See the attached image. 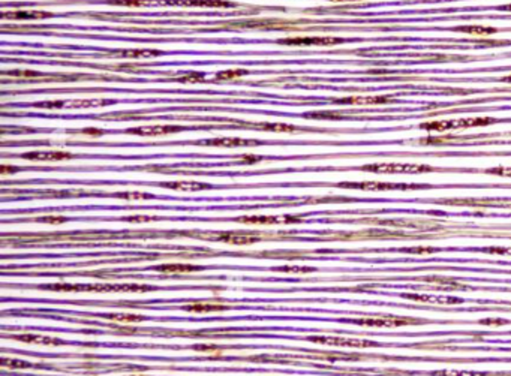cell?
<instances>
[{"label":"cell","instance_id":"6da1fadb","mask_svg":"<svg viewBox=\"0 0 511 376\" xmlns=\"http://www.w3.org/2000/svg\"><path fill=\"white\" fill-rule=\"evenodd\" d=\"M44 289L61 291V292H147L152 291L150 285L138 283H123V285H72V283H56L42 286Z\"/></svg>","mask_w":511,"mask_h":376},{"label":"cell","instance_id":"7a4b0ae2","mask_svg":"<svg viewBox=\"0 0 511 376\" xmlns=\"http://www.w3.org/2000/svg\"><path fill=\"white\" fill-rule=\"evenodd\" d=\"M495 119L490 117H463L456 120H433L427 123H421L420 127L424 130H435V132H445L452 129H466L474 126H487L495 123Z\"/></svg>","mask_w":511,"mask_h":376},{"label":"cell","instance_id":"3957f363","mask_svg":"<svg viewBox=\"0 0 511 376\" xmlns=\"http://www.w3.org/2000/svg\"><path fill=\"white\" fill-rule=\"evenodd\" d=\"M367 173H379V174H420V173H432L436 171L430 165L420 164H372L360 168Z\"/></svg>","mask_w":511,"mask_h":376},{"label":"cell","instance_id":"277c9868","mask_svg":"<svg viewBox=\"0 0 511 376\" xmlns=\"http://www.w3.org/2000/svg\"><path fill=\"white\" fill-rule=\"evenodd\" d=\"M343 322H352L357 325L366 327H402V325H412V324H423V319L408 318V316H390V315H378L372 318H361V319H342Z\"/></svg>","mask_w":511,"mask_h":376},{"label":"cell","instance_id":"5b68a950","mask_svg":"<svg viewBox=\"0 0 511 376\" xmlns=\"http://www.w3.org/2000/svg\"><path fill=\"white\" fill-rule=\"evenodd\" d=\"M307 340L320 345L342 346V348H373L379 346L378 342L363 340V339H346V337H330V336H309Z\"/></svg>","mask_w":511,"mask_h":376},{"label":"cell","instance_id":"8992f818","mask_svg":"<svg viewBox=\"0 0 511 376\" xmlns=\"http://www.w3.org/2000/svg\"><path fill=\"white\" fill-rule=\"evenodd\" d=\"M339 188L361 189V190H408V189L426 188L424 185H412V183H389V182H346L338 183Z\"/></svg>","mask_w":511,"mask_h":376},{"label":"cell","instance_id":"52a82bcc","mask_svg":"<svg viewBox=\"0 0 511 376\" xmlns=\"http://www.w3.org/2000/svg\"><path fill=\"white\" fill-rule=\"evenodd\" d=\"M346 39L343 38H336V36H295V38H285V39H279V44L284 45H336V44H342Z\"/></svg>","mask_w":511,"mask_h":376},{"label":"cell","instance_id":"ba28073f","mask_svg":"<svg viewBox=\"0 0 511 376\" xmlns=\"http://www.w3.org/2000/svg\"><path fill=\"white\" fill-rule=\"evenodd\" d=\"M209 234V233H207ZM209 239L224 242L229 245H252L261 240V237L257 233H210Z\"/></svg>","mask_w":511,"mask_h":376},{"label":"cell","instance_id":"9c48e42d","mask_svg":"<svg viewBox=\"0 0 511 376\" xmlns=\"http://www.w3.org/2000/svg\"><path fill=\"white\" fill-rule=\"evenodd\" d=\"M300 217L297 216H241L235 217V222L241 223H252V225H275V223H294L298 222Z\"/></svg>","mask_w":511,"mask_h":376},{"label":"cell","instance_id":"30bf717a","mask_svg":"<svg viewBox=\"0 0 511 376\" xmlns=\"http://www.w3.org/2000/svg\"><path fill=\"white\" fill-rule=\"evenodd\" d=\"M186 130L183 126H141V127H132L126 129V133L140 135V136H161V135H170L175 132Z\"/></svg>","mask_w":511,"mask_h":376},{"label":"cell","instance_id":"8fae6325","mask_svg":"<svg viewBox=\"0 0 511 376\" xmlns=\"http://www.w3.org/2000/svg\"><path fill=\"white\" fill-rule=\"evenodd\" d=\"M170 5V6H204V8H228L234 6L228 0H155V5Z\"/></svg>","mask_w":511,"mask_h":376},{"label":"cell","instance_id":"7c38bea8","mask_svg":"<svg viewBox=\"0 0 511 376\" xmlns=\"http://www.w3.org/2000/svg\"><path fill=\"white\" fill-rule=\"evenodd\" d=\"M54 14L42 9H24V11H11V12H2L3 20H14V21H23V20H45L51 18Z\"/></svg>","mask_w":511,"mask_h":376},{"label":"cell","instance_id":"4fadbf2b","mask_svg":"<svg viewBox=\"0 0 511 376\" xmlns=\"http://www.w3.org/2000/svg\"><path fill=\"white\" fill-rule=\"evenodd\" d=\"M201 145H210V147H253L260 145L261 142L257 139H243V138H213V139H204L203 142H198Z\"/></svg>","mask_w":511,"mask_h":376},{"label":"cell","instance_id":"5bb4252c","mask_svg":"<svg viewBox=\"0 0 511 376\" xmlns=\"http://www.w3.org/2000/svg\"><path fill=\"white\" fill-rule=\"evenodd\" d=\"M164 51L161 50H114L110 51L108 56L113 59H152L162 56Z\"/></svg>","mask_w":511,"mask_h":376},{"label":"cell","instance_id":"9a60e30c","mask_svg":"<svg viewBox=\"0 0 511 376\" xmlns=\"http://www.w3.org/2000/svg\"><path fill=\"white\" fill-rule=\"evenodd\" d=\"M403 298L420 302V303H432V305H460L462 298L456 297H439V295H427V294H402Z\"/></svg>","mask_w":511,"mask_h":376},{"label":"cell","instance_id":"2e32d148","mask_svg":"<svg viewBox=\"0 0 511 376\" xmlns=\"http://www.w3.org/2000/svg\"><path fill=\"white\" fill-rule=\"evenodd\" d=\"M20 158L27 161H68L74 159L75 155L68 152H30L21 155Z\"/></svg>","mask_w":511,"mask_h":376},{"label":"cell","instance_id":"e0dca14e","mask_svg":"<svg viewBox=\"0 0 511 376\" xmlns=\"http://www.w3.org/2000/svg\"><path fill=\"white\" fill-rule=\"evenodd\" d=\"M392 99L389 96H351V98H341L333 99L335 104H349V105H378V104H387Z\"/></svg>","mask_w":511,"mask_h":376},{"label":"cell","instance_id":"ac0fdd59","mask_svg":"<svg viewBox=\"0 0 511 376\" xmlns=\"http://www.w3.org/2000/svg\"><path fill=\"white\" fill-rule=\"evenodd\" d=\"M159 186L174 189V190H181V192H198V190L212 188L210 185L200 183V182H164V183H159Z\"/></svg>","mask_w":511,"mask_h":376},{"label":"cell","instance_id":"d6986e66","mask_svg":"<svg viewBox=\"0 0 511 376\" xmlns=\"http://www.w3.org/2000/svg\"><path fill=\"white\" fill-rule=\"evenodd\" d=\"M14 339L24 342V343H39V345H61V343H65L63 340L56 339V337L41 336V334H29V333L17 334V336H14Z\"/></svg>","mask_w":511,"mask_h":376},{"label":"cell","instance_id":"ffe728a7","mask_svg":"<svg viewBox=\"0 0 511 376\" xmlns=\"http://www.w3.org/2000/svg\"><path fill=\"white\" fill-rule=\"evenodd\" d=\"M115 101L111 99H77V101H66L65 108H92V107H105L114 104Z\"/></svg>","mask_w":511,"mask_h":376},{"label":"cell","instance_id":"44dd1931","mask_svg":"<svg viewBox=\"0 0 511 376\" xmlns=\"http://www.w3.org/2000/svg\"><path fill=\"white\" fill-rule=\"evenodd\" d=\"M203 267L200 265H192V264H162L153 267L156 271L162 273H189V271H200Z\"/></svg>","mask_w":511,"mask_h":376},{"label":"cell","instance_id":"7402d4cb","mask_svg":"<svg viewBox=\"0 0 511 376\" xmlns=\"http://www.w3.org/2000/svg\"><path fill=\"white\" fill-rule=\"evenodd\" d=\"M249 127H253L257 130H270V132H295L298 127L285 123H249Z\"/></svg>","mask_w":511,"mask_h":376},{"label":"cell","instance_id":"603a6c76","mask_svg":"<svg viewBox=\"0 0 511 376\" xmlns=\"http://www.w3.org/2000/svg\"><path fill=\"white\" fill-rule=\"evenodd\" d=\"M2 77H11V78H24V80H30V78H38V77H45L42 72L39 70H33V69H9V70H3Z\"/></svg>","mask_w":511,"mask_h":376},{"label":"cell","instance_id":"cb8c5ba5","mask_svg":"<svg viewBox=\"0 0 511 376\" xmlns=\"http://www.w3.org/2000/svg\"><path fill=\"white\" fill-rule=\"evenodd\" d=\"M453 30L462 32V33H469V35H478V36L496 33V29L486 27V26H459V27H455Z\"/></svg>","mask_w":511,"mask_h":376},{"label":"cell","instance_id":"d4e9b609","mask_svg":"<svg viewBox=\"0 0 511 376\" xmlns=\"http://www.w3.org/2000/svg\"><path fill=\"white\" fill-rule=\"evenodd\" d=\"M227 306H221V305H190V306H184L183 311L186 312H195V314H207V312H222L227 311Z\"/></svg>","mask_w":511,"mask_h":376},{"label":"cell","instance_id":"484cf974","mask_svg":"<svg viewBox=\"0 0 511 376\" xmlns=\"http://www.w3.org/2000/svg\"><path fill=\"white\" fill-rule=\"evenodd\" d=\"M432 376H505L498 373H489V372H469V370H438L432 372Z\"/></svg>","mask_w":511,"mask_h":376},{"label":"cell","instance_id":"4316f807","mask_svg":"<svg viewBox=\"0 0 511 376\" xmlns=\"http://www.w3.org/2000/svg\"><path fill=\"white\" fill-rule=\"evenodd\" d=\"M101 316L108 319V321H114V322H140V321H144V316L132 314H104Z\"/></svg>","mask_w":511,"mask_h":376},{"label":"cell","instance_id":"83f0119b","mask_svg":"<svg viewBox=\"0 0 511 376\" xmlns=\"http://www.w3.org/2000/svg\"><path fill=\"white\" fill-rule=\"evenodd\" d=\"M247 73H249L247 69H225V70L218 72L216 77H215V80H218V81H229V80H234V78L244 77Z\"/></svg>","mask_w":511,"mask_h":376},{"label":"cell","instance_id":"f1b7e54d","mask_svg":"<svg viewBox=\"0 0 511 376\" xmlns=\"http://www.w3.org/2000/svg\"><path fill=\"white\" fill-rule=\"evenodd\" d=\"M0 364L3 367H9V369H30V367H33L32 363L24 361V360H18V358H2Z\"/></svg>","mask_w":511,"mask_h":376},{"label":"cell","instance_id":"f546056e","mask_svg":"<svg viewBox=\"0 0 511 376\" xmlns=\"http://www.w3.org/2000/svg\"><path fill=\"white\" fill-rule=\"evenodd\" d=\"M114 196L121 198V199H129V201H141V199L153 198V195L146 193V192H117V193H114Z\"/></svg>","mask_w":511,"mask_h":376},{"label":"cell","instance_id":"4dcf8cb0","mask_svg":"<svg viewBox=\"0 0 511 376\" xmlns=\"http://www.w3.org/2000/svg\"><path fill=\"white\" fill-rule=\"evenodd\" d=\"M110 5H117V6H147V5H155V0H108Z\"/></svg>","mask_w":511,"mask_h":376},{"label":"cell","instance_id":"1f68e13d","mask_svg":"<svg viewBox=\"0 0 511 376\" xmlns=\"http://www.w3.org/2000/svg\"><path fill=\"white\" fill-rule=\"evenodd\" d=\"M275 270H278V271H286V273H312V271H315L316 268H313V267H288V265H285V267H278V268H275Z\"/></svg>","mask_w":511,"mask_h":376},{"label":"cell","instance_id":"d6a6232c","mask_svg":"<svg viewBox=\"0 0 511 376\" xmlns=\"http://www.w3.org/2000/svg\"><path fill=\"white\" fill-rule=\"evenodd\" d=\"M487 174H495L501 177H511V167H496V168H489L486 170Z\"/></svg>","mask_w":511,"mask_h":376},{"label":"cell","instance_id":"836d02e7","mask_svg":"<svg viewBox=\"0 0 511 376\" xmlns=\"http://www.w3.org/2000/svg\"><path fill=\"white\" fill-rule=\"evenodd\" d=\"M66 220H68V217H65V216H44V217H38V219H36V222L53 223V225H56V223H63V222H66Z\"/></svg>","mask_w":511,"mask_h":376},{"label":"cell","instance_id":"e575fe53","mask_svg":"<svg viewBox=\"0 0 511 376\" xmlns=\"http://www.w3.org/2000/svg\"><path fill=\"white\" fill-rule=\"evenodd\" d=\"M400 252H405V253H420V255H426V253H433L436 252V249L433 248H402L399 249Z\"/></svg>","mask_w":511,"mask_h":376},{"label":"cell","instance_id":"d590c367","mask_svg":"<svg viewBox=\"0 0 511 376\" xmlns=\"http://www.w3.org/2000/svg\"><path fill=\"white\" fill-rule=\"evenodd\" d=\"M177 81L178 83H201V81H204V75L203 73H194V75H189V77H181Z\"/></svg>","mask_w":511,"mask_h":376},{"label":"cell","instance_id":"8d00e7d4","mask_svg":"<svg viewBox=\"0 0 511 376\" xmlns=\"http://www.w3.org/2000/svg\"><path fill=\"white\" fill-rule=\"evenodd\" d=\"M238 161L241 162V164H244V165H250V164H257V162H260V161H263V156H255V155H243V156H240L238 158Z\"/></svg>","mask_w":511,"mask_h":376},{"label":"cell","instance_id":"74e56055","mask_svg":"<svg viewBox=\"0 0 511 376\" xmlns=\"http://www.w3.org/2000/svg\"><path fill=\"white\" fill-rule=\"evenodd\" d=\"M423 280H426V282H436V283H452V285H457V283H455V280L450 279V277H424Z\"/></svg>","mask_w":511,"mask_h":376},{"label":"cell","instance_id":"f35d334b","mask_svg":"<svg viewBox=\"0 0 511 376\" xmlns=\"http://www.w3.org/2000/svg\"><path fill=\"white\" fill-rule=\"evenodd\" d=\"M78 133H83V135H93V136H101V135H104V130L95 129V127H87V129L80 130Z\"/></svg>","mask_w":511,"mask_h":376},{"label":"cell","instance_id":"ab89813d","mask_svg":"<svg viewBox=\"0 0 511 376\" xmlns=\"http://www.w3.org/2000/svg\"><path fill=\"white\" fill-rule=\"evenodd\" d=\"M159 217H153V216H131V217H126L124 220L127 222H146V220H156Z\"/></svg>","mask_w":511,"mask_h":376},{"label":"cell","instance_id":"60d3db41","mask_svg":"<svg viewBox=\"0 0 511 376\" xmlns=\"http://www.w3.org/2000/svg\"><path fill=\"white\" fill-rule=\"evenodd\" d=\"M480 324H483V325H505L507 321L505 319H481Z\"/></svg>","mask_w":511,"mask_h":376},{"label":"cell","instance_id":"b9f144b4","mask_svg":"<svg viewBox=\"0 0 511 376\" xmlns=\"http://www.w3.org/2000/svg\"><path fill=\"white\" fill-rule=\"evenodd\" d=\"M17 171H20V168H17V167H6V165H2L0 167V174L2 176H5V174H8V173H17Z\"/></svg>","mask_w":511,"mask_h":376},{"label":"cell","instance_id":"7bdbcfd3","mask_svg":"<svg viewBox=\"0 0 511 376\" xmlns=\"http://www.w3.org/2000/svg\"><path fill=\"white\" fill-rule=\"evenodd\" d=\"M498 9H499V11H507V12H511V5H505V6H499Z\"/></svg>","mask_w":511,"mask_h":376},{"label":"cell","instance_id":"ee69618b","mask_svg":"<svg viewBox=\"0 0 511 376\" xmlns=\"http://www.w3.org/2000/svg\"><path fill=\"white\" fill-rule=\"evenodd\" d=\"M501 81H502V83H508V84H511V77H505V78H502Z\"/></svg>","mask_w":511,"mask_h":376},{"label":"cell","instance_id":"f6af8a7d","mask_svg":"<svg viewBox=\"0 0 511 376\" xmlns=\"http://www.w3.org/2000/svg\"><path fill=\"white\" fill-rule=\"evenodd\" d=\"M330 2H361V0H330Z\"/></svg>","mask_w":511,"mask_h":376}]
</instances>
